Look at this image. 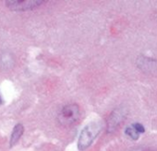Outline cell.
Here are the masks:
<instances>
[{
	"label": "cell",
	"instance_id": "6da1fadb",
	"mask_svg": "<svg viewBox=\"0 0 157 151\" xmlns=\"http://www.w3.org/2000/svg\"><path fill=\"white\" fill-rule=\"evenodd\" d=\"M81 117L80 107L77 104H68L62 108L58 114V122L61 125L68 127L78 123Z\"/></svg>",
	"mask_w": 157,
	"mask_h": 151
},
{
	"label": "cell",
	"instance_id": "8992f818",
	"mask_svg": "<svg viewBox=\"0 0 157 151\" xmlns=\"http://www.w3.org/2000/svg\"><path fill=\"white\" fill-rule=\"evenodd\" d=\"M125 134H126L128 137H130L132 140H137V139L139 138V136H140V134H139L132 126L128 127V128L125 130Z\"/></svg>",
	"mask_w": 157,
	"mask_h": 151
},
{
	"label": "cell",
	"instance_id": "9c48e42d",
	"mask_svg": "<svg viewBox=\"0 0 157 151\" xmlns=\"http://www.w3.org/2000/svg\"><path fill=\"white\" fill-rule=\"evenodd\" d=\"M2 104V97H1V95H0V105Z\"/></svg>",
	"mask_w": 157,
	"mask_h": 151
},
{
	"label": "cell",
	"instance_id": "52a82bcc",
	"mask_svg": "<svg viewBox=\"0 0 157 151\" xmlns=\"http://www.w3.org/2000/svg\"><path fill=\"white\" fill-rule=\"evenodd\" d=\"M132 127L139 133V134H143L145 132V129L143 127V125L141 123H135L132 124Z\"/></svg>",
	"mask_w": 157,
	"mask_h": 151
},
{
	"label": "cell",
	"instance_id": "3957f363",
	"mask_svg": "<svg viewBox=\"0 0 157 151\" xmlns=\"http://www.w3.org/2000/svg\"><path fill=\"white\" fill-rule=\"evenodd\" d=\"M44 1H33V0H15V1H6L7 7L11 10L21 11L33 9L36 7H39Z\"/></svg>",
	"mask_w": 157,
	"mask_h": 151
},
{
	"label": "cell",
	"instance_id": "ba28073f",
	"mask_svg": "<svg viewBox=\"0 0 157 151\" xmlns=\"http://www.w3.org/2000/svg\"><path fill=\"white\" fill-rule=\"evenodd\" d=\"M134 151H154V150H152L151 148H145V147H143V148H137V149H135Z\"/></svg>",
	"mask_w": 157,
	"mask_h": 151
},
{
	"label": "cell",
	"instance_id": "7a4b0ae2",
	"mask_svg": "<svg viewBox=\"0 0 157 151\" xmlns=\"http://www.w3.org/2000/svg\"><path fill=\"white\" fill-rule=\"evenodd\" d=\"M101 129H102L101 124L97 123H93L85 126L84 129L81 133L80 138H78V149L84 150L87 147H89L91 144L93 143V141L100 133Z\"/></svg>",
	"mask_w": 157,
	"mask_h": 151
},
{
	"label": "cell",
	"instance_id": "277c9868",
	"mask_svg": "<svg viewBox=\"0 0 157 151\" xmlns=\"http://www.w3.org/2000/svg\"><path fill=\"white\" fill-rule=\"evenodd\" d=\"M137 64L140 69L143 70L144 72H153L155 69H157V60L146 56H140L137 59Z\"/></svg>",
	"mask_w": 157,
	"mask_h": 151
},
{
	"label": "cell",
	"instance_id": "5b68a950",
	"mask_svg": "<svg viewBox=\"0 0 157 151\" xmlns=\"http://www.w3.org/2000/svg\"><path fill=\"white\" fill-rule=\"evenodd\" d=\"M23 132H24V127L21 124H17L15 126V128L12 132V134H11V139H10L11 146L19 141V139L21 137V134H23Z\"/></svg>",
	"mask_w": 157,
	"mask_h": 151
}]
</instances>
